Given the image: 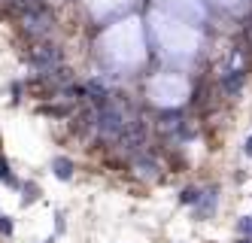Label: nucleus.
Listing matches in <instances>:
<instances>
[{"label": "nucleus", "mask_w": 252, "mask_h": 243, "mask_svg": "<svg viewBox=\"0 0 252 243\" xmlns=\"http://www.w3.org/2000/svg\"><path fill=\"white\" fill-rule=\"evenodd\" d=\"M22 28L28 34H46L52 28V12L46 9V3H28V6H22Z\"/></svg>", "instance_id": "nucleus-1"}, {"label": "nucleus", "mask_w": 252, "mask_h": 243, "mask_svg": "<svg viewBox=\"0 0 252 243\" xmlns=\"http://www.w3.org/2000/svg\"><path fill=\"white\" fill-rule=\"evenodd\" d=\"M213 201H216V198H213V192H210V195L204 198V204H201V210H197V216H207V213L213 210Z\"/></svg>", "instance_id": "nucleus-9"}, {"label": "nucleus", "mask_w": 252, "mask_h": 243, "mask_svg": "<svg viewBox=\"0 0 252 243\" xmlns=\"http://www.w3.org/2000/svg\"><path fill=\"white\" fill-rule=\"evenodd\" d=\"M243 79H246V73H240V70H234L231 76L222 82V88L228 91V95H234V91H240V85H243Z\"/></svg>", "instance_id": "nucleus-5"}, {"label": "nucleus", "mask_w": 252, "mask_h": 243, "mask_svg": "<svg viewBox=\"0 0 252 243\" xmlns=\"http://www.w3.org/2000/svg\"><path fill=\"white\" fill-rule=\"evenodd\" d=\"M52 171H55L58 179H70V176H73V161H70V158H55V161H52Z\"/></svg>", "instance_id": "nucleus-4"}, {"label": "nucleus", "mask_w": 252, "mask_h": 243, "mask_svg": "<svg viewBox=\"0 0 252 243\" xmlns=\"http://www.w3.org/2000/svg\"><path fill=\"white\" fill-rule=\"evenodd\" d=\"M58 58H61V52L55 49V46H37V49H33V55H31V61L33 64H37L40 70H46V67H55L58 64Z\"/></svg>", "instance_id": "nucleus-3"}, {"label": "nucleus", "mask_w": 252, "mask_h": 243, "mask_svg": "<svg viewBox=\"0 0 252 243\" xmlns=\"http://www.w3.org/2000/svg\"><path fill=\"white\" fill-rule=\"evenodd\" d=\"M243 149H246V155H252V137L246 140V146H243Z\"/></svg>", "instance_id": "nucleus-12"}, {"label": "nucleus", "mask_w": 252, "mask_h": 243, "mask_svg": "<svg viewBox=\"0 0 252 243\" xmlns=\"http://www.w3.org/2000/svg\"><path fill=\"white\" fill-rule=\"evenodd\" d=\"M97 128L103 131V134H122L125 119H122L119 109H103V113H97Z\"/></svg>", "instance_id": "nucleus-2"}, {"label": "nucleus", "mask_w": 252, "mask_h": 243, "mask_svg": "<svg viewBox=\"0 0 252 243\" xmlns=\"http://www.w3.org/2000/svg\"><path fill=\"white\" fill-rule=\"evenodd\" d=\"M0 179H3V182H9V185H15V179H12V174H9V164H6V158H0Z\"/></svg>", "instance_id": "nucleus-7"}, {"label": "nucleus", "mask_w": 252, "mask_h": 243, "mask_svg": "<svg viewBox=\"0 0 252 243\" xmlns=\"http://www.w3.org/2000/svg\"><path fill=\"white\" fill-rule=\"evenodd\" d=\"M237 228H240L243 234H252V216H243V219H240V225H237Z\"/></svg>", "instance_id": "nucleus-10"}, {"label": "nucleus", "mask_w": 252, "mask_h": 243, "mask_svg": "<svg viewBox=\"0 0 252 243\" xmlns=\"http://www.w3.org/2000/svg\"><path fill=\"white\" fill-rule=\"evenodd\" d=\"M197 201H201V192L197 189H186L183 192V204H197Z\"/></svg>", "instance_id": "nucleus-8"}, {"label": "nucleus", "mask_w": 252, "mask_h": 243, "mask_svg": "<svg viewBox=\"0 0 252 243\" xmlns=\"http://www.w3.org/2000/svg\"><path fill=\"white\" fill-rule=\"evenodd\" d=\"M85 95H92L94 104H106V88L97 85V82H88V85H85Z\"/></svg>", "instance_id": "nucleus-6"}, {"label": "nucleus", "mask_w": 252, "mask_h": 243, "mask_svg": "<svg viewBox=\"0 0 252 243\" xmlns=\"http://www.w3.org/2000/svg\"><path fill=\"white\" fill-rule=\"evenodd\" d=\"M246 34H249V36H252V15H249V18H246Z\"/></svg>", "instance_id": "nucleus-13"}, {"label": "nucleus", "mask_w": 252, "mask_h": 243, "mask_svg": "<svg viewBox=\"0 0 252 243\" xmlns=\"http://www.w3.org/2000/svg\"><path fill=\"white\" fill-rule=\"evenodd\" d=\"M0 234H12V222L6 216H0Z\"/></svg>", "instance_id": "nucleus-11"}, {"label": "nucleus", "mask_w": 252, "mask_h": 243, "mask_svg": "<svg viewBox=\"0 0 252 243\" xmlns=\"http://www.w3.org/2000/svg\"><path fill=\"white\" fill-rule=\"evenodd\" d=\"M240 243H252V240H240Z\"/></svg>", "instance_id": "nucleus-14"}]
</instances>
